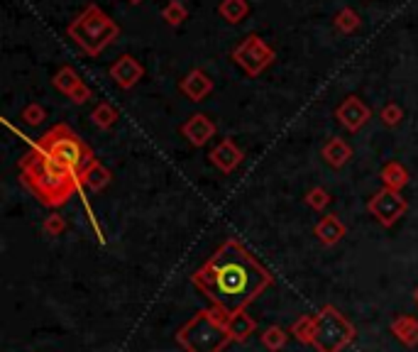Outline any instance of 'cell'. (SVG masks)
Returning <instances> with one entry per match:
<instances>
[{"instance_id": "obj_26", "label": "cell", "mask_w": 418, "mask_h": 352, "mask_svg": "<svg viewBox=\"0 0 418 352\" xmlns=\"http://www.w3.org/2000/svg\"><path fill=\"white\" fill-rule=\"evenodd\" d=\"M162 17H164V22H167L169 27H179V24H183V20L188 17V10H186V5H183L181 0H169V3L164 5V10H162Z\"/></svg>"}, {"instance_id": "obj_8", "label": "cell", "mask_w": 418, "mask_h": 352, "mask_svg": "<svg viewBox=\"0 0 418 352\" xmlns=\"http://www.w3.org/2000/svg\"><path fill=\"white\" fill-rule=\"evenodd\" d=\"M367 211H370V216L375 218L382 227H391L406 216L409 203L401 196V191H391V188L382 186L379 191L372 193V198L367 201Z\"/></svg>"}, {"instance_id": "obj_32", "label": "cell", "mask_w": 418, "mask_h": 352, "mask_svg": "<svg viewBox=\"0 0 418 352\" xmlns=\"http://www.w3.org/2000/svg\"><path fill=\"white\" fill-rule=\"evenodd\" d=\"M414 301H416V306H418V286L414 289Z\"/></svg>"}, {"instance_id": "obj_1", "label": "cell", "mask_w": 418, "mask_h": 352, "mask_svg": "<svg viewBox=\"0 0 418 352\" xmlns=\"http://www.w3.org/2000/svg\"><path fill=\"white\" fill-rule=\"evenodd\" d=\"M191 284L211 301V309L230 318L260 299L274 284V274L237 237H228L193 272Z\"/></svg>"}, {"instance_id": "obj_13", "label": "cell", "mask_w": 418, "mask_h": 352, "mask_svg": "<svg viewBox=\"0 0 418 352\" xmlns=\"http://www.w3.org/2000/svg\"><path fill=\"white\" fill-rule=\"evenodd\" d=\"M179 88H181V93L188 98V101L201 103V101H206V96L213 91V78L208 76L203 69H193V71H188L186 76L181 78Z\"/></svg>"}, {"instance_id": "obj_11", "label": "cell", "mask_w": 418, "mask_h": 352, "mask_svg": "<svg viewBox=\"0 0 418 352\" xmlns=\"http://www.w3.org/2000/svg\"><path fill=\"white\" fill-rule=\"evenodd\" d=\"M216 132H218L216 122H213L206 113H196V115H191L181 125V135L186 137L188 145L193 147H206L208 142L216 137Z\"/></svg>"}, {"instance_id": "obj_6", "label": "cell", "mask_w": 418, "mask_h": 352, "mask_svg": "<svg viewBox=\"0 0 418 352\" xmlns=\"http://www.w3.org/2000/svg\"><path fill=\"white\" fill-rule=\"evenodd\" d=\"M355 338L357 328L352 325V321L345 318V314H340V309L328 304L316 314L311 338V345L316 352H342L347 345H352Z\"/></svg>"}, {"instance_id": "obj_20", "label": "cell", "mask_w": 418, "mask_h": 352, "mask_svg": "<svg viewBox=\"0 0 418 352\" xmlns=\"http://www.w3.org/2000/svg\"><path fill=\"white\" fill-rule=\"evenodd\" d=\"M81 83H83L81 76H78L74 66H62L52 78V86L57 88L59 93H64V96H71L74 88H78Z\"/></svg>"}, {"instance_id": "obj_24", "label": "cell", "mask_w": 418, "mask_h": 352, "mask_svg": "<svg viewBox=\"0 0 418 352\" xmlns=\"http://www.w3.org/2000/svg\"><path fill=\"white\" fill-rule=\"evenodd\" d=\"M333 24H335L342 34H352V32H357V29H360L362 20H360V15H357V10L342 8V10H337V15L333 17Z\"/></svg>"}, {"instance_id": "obj_18", "label": "cell", "mask_w": 418, "mask_h": 352, "mask_svg": "<svg viewBox=\"0 0 418 352\" xmlns=\"http://www.w3.org/2000/svg\"><path fill=\"white\" fill-rule=\"evenodd\" d=\"M225 323H228V333H230L232 343H247V340L252 338V333L257 330V321L252 318L247 311H240V314L230 316Z\"/></svg>"}, {"instance_id": "obj_29", "label": "cell", "mask_w": 418, "mask_h": 352, "mask_svg": "<svg viewBox=\"0 0 418 352\" xmlns=\"http://www.w3.org/2000/svg\"><path fill=\"white\" fill-rule=\"evenodd\" d=\"M22 122L25 125H29V127H39L44 120H47V111H44L39 103H29V106H25L22 108Z\"/></svg>"}, {"instance_id": "obj_17", "label": "cell", "mask_w": 418, "mask_h": 352, "mask_svg": "<svg viewBox=\"0 0 418 352\" xmlns=\"http://www.w3.org/2000/svg\"><path fill=\"white\" fill-rule=\"evenodd\" d=\"M389 330L394 333V338L399 340L401 345H406V348H416L418 345V318H414V316L399 314L396 318H391Z\"/></svg>"}, {"instance_id": "obj_16", "label": "cell", "mask_w": 418, "mask_h": 352, "mask_svg": "<svg viewBox=\"0 0 418 352\" xmlns=\"http://www.w3.org/2000/svg\"><path fill=\"white\" fill-rule=\"evenodd\" d=\"M321 157L328 167H333V169H342V167L352 160V147L347 145L342 137H330V140L321 147Z\"/></svg>"}, {"instance_id": "obj_22", "label": "cell", "mask_w": 418, "mask_h": 352, "mask_svg": "<svg viewBox=\"0 0 418 352\" xmlns=\"http://www.w3.org/2000/svg\"><path fill=\"white\" fill-rule=\"evenodd\" d=\"M118 118H120V113H118L111 103H98L91 113V120L98 130H113V127L118 125Z\"/></svg>"}, {"instance_id": "obj_3", "label": "cell", "mask_w": 418, "mask_h": 352, "mask_svg": "<svg viewBox=\"0 0 418 352\" xmlns=\"http://www.w3.org/2000/svg\"><path fill=\"white\" fill-rule=\"evenodd\" d=\"M69 37L88 57H98L120 37V27L98 5H86L67 27Z\"/></svg>"}, {"instance_id": "obj_15", "label": "cell", "mask_w": 418, "mask_h": 352, "mask_svg": "<svg viewBox=\"0 0 418 352\" xmlns=\"http://www.w3.org/2000/svg\"><path fill=\"white\" fill-rule=\"evenodd\" d=\"M78 181H81V186H86L88 191H103V188L111 186L113 181V171L108 169L106 164H101L98 160H93L91 164H86L81 169V174H78Z\"/></svg>"}, {"instance_id": "obj_10", "label": "cell", "mask_w": 418, "mask_h": 352, "mask_svg": "<svg viewBox=\"0 0 418 352\" xmlns=\"http://www.w3.org/2000/svg\"><path fill=\"white\" fill-rule=\"evenodd\" d=\"M144 76V66L137 62L132 54H123L118 57V62L111 64V78L116 81V86L130 91L132 86H137Z\"/></svg>"}, {"instance_id": "obj_19", "label": "cell", "mask_w": 418, "mask_h": 352, "mask_svg": "<svg viewBox=\"0 0 418 352\" xmlns=\"http://www.w3.org/2000/svg\"><path fill=\"white\" fill-rule=\"evenodd\" d=\"M379 178H382V186H384V188L401 191V188L409 186L411 174H409V169L401 164V162H386V164L382 167V171H379Z\"/></svg>"}, {"instance_id": "obj_25", "label": "cell", "mask_w": 418, "mask_h": 352, "mask_svg": "<svg viewBox=\"0 0 418 352\" xmlns=\"http://www.w3.org/2000/svg\"><path fill=\"white\" fill-rule=\"evenodd\" d=\"M313 321H316V316H311V314L298 316V318L291 323V328H288V333H291L293 338L298 340V343L311 345V338H313Z\"/></svg>"}, {"instance_id": "obj_4", "label": "cell", "mask_w": 418, "mask_h": 352, "mask_svg": "<svg viewBox=\"0 0 418 352\" xmlns=\"http://www.w3.org/2000/svg\"><path fill=\"white\" fill-rule=\"evenodd\" d=\"M225 321L216 309L198 311L176 330V343L183 352H223L232 343Z\"/></svg>"}, {"instance_id": "obj_31", "label": "cell", "mask_w": 418, "mask_h": 352, "mask_svg": "<svg viewBox=\"0 0 418 352\" xmlns=\"http://www.w3.org/2000/svg\"><path fill=\"white\" fill-rule=\"evenodd\" d=\"M69 98H71V103H76V106H83V103L91 101V88H88L86 83H81L78 88H74Z\"/></svg>"}, {"instance_id": "obj_27", "label": "cell", "mask_w": 418, "mask_h": 352, "mask_svg": "<svg viewBox=\"0 0 418 352\" xmlns=\"http://www.w3.org/2000/svg\"><path fill=\"white\" fill-rule=\"evenodd\" d=\"M330 193H328V188H323V186H313L311 191L303 196V201H306V206L308 208H313V211H326L328 206H330Z\"/></svg>"}, {"instance_id": "obj_5", "label": "cell", "mask_w": 418, "mask_h": 352, "mask_svg": "<svg viewBox=\"0 0 418 352\" xmlns=\"http://www.w3.org/2000/svg\"><path fill=\"white\" fill-rule=\"evenodd\" d=\"M32 147H37L39 152H44L47 157H52L54 162H59L62 167L71 169L74 174H81V169L93 162V152L76 132L69 125L59 122L52 130H47Z\"/></svg>"}, {"instance_id": "obj_9", "label": "cell", "mask_w": 418, "mask_h": 352, "mask_svg": "<svg viewBox=\"0 0 418 352\" xmlns=\"http://www.w3.org/2000/svg\"><path fill=\"white\" fill-rule=\"evenodd\" d=\"M335 118L347 132H360L367 125V120L372 118V111L365 106L360 96H347L345 101L337 106Z\"/></svg>"}, {"instance_id": "obj_23", "label": "cell", "mask_w": 418, "mask_h": 352, "mask_svg": "<svg viewBox=\"0 0 418 352\" xmlns=\"http://www.w3.org/2000/svg\"><path fill=\"white\" fill-rule=\"evenodd\" d=\"M288 343V330H284L281 325H270L262 333V348L267 352H281Z\"/></svg>"}, {"instance_id": "obj_12", "label": "cell", "mask_w": 418, "mask_h": 352, "mask_svg": "<svg viewBox=\"0 0 418 352\" xmlns=\"http://www.w3.org/2000/svg\"><path fill=\"white\" fill-rule=\"evenodd\" d=\"M208 157H211V164L218 167L223 174H232V171L245 162V152H242L240 147L235 145V140H230V137L218 142Z\"/></svg>"}, {"instance_id": "obj_21", "label": "cell", "mask_w": 418, "mask_h": 352, "mask_svg": "<svg viewBox=\"0 0 418 352\" xmlns=\"http://www.w3.org/2000/svg\"><path fill=\"white\" fill-rule=\"evenodd\" d=\"M218 13L223 15V20L230 24H237L242 22V20L247 17V13H250V5H247V0H221V5H218Z\"/></svg>"}, {"instance_id": "obj_2", "label": "cell", "mask_w": 418, "mask_h": 352, "mask_svg": "<svg viewBox=\"0 0 418 352\" xmlns=\"http://www.w3.org/2000/svg\"><path fill=\"white\" fill-rule=\"evenodd\" d=\"M20 181L47 208L67 206L74 193L78 191V186H81L78 174H74L71 169L54 162L52 157L39 152L37 147H32L20 160Z\"/></svg>"}, {"instance_id": "obj_33", "label": "cell", "mask_w": 418, "mask_h": 352, "mask_svg": "<svg viewBox=\"0 0 418 352\" xmlns=\"http://www.w3.org/2000/svg\"><path fill=\"white\" fill-rule=\"evenodd\" d=\"M127 3H130V5H139L142 0H127Z\"/></svg>"}, {"instance_id": "obj_30", "label": "cell", "mask_w": 418, "mask_h": 352, "mask_svg": "<svg viewBox=\"0 0 418 352\" xmlns=\"http://www.w3.org/2000/svg\"><path fill=\"white\" fill-rule=\"evenodd\" d=\"M379 118L386 127H396V125H401V120H404V111H401L399 103H386V106L382 108Z\"/></svg>"}, {"instance_id": "obj_7", "label": "cell", "mask_w": 418, "mask_h": 352, "mask_svg": "<svg viewBox=\"0 0 418 352\" xmlns=\"http://www.w3.org/2000/svg\"><path fill=\"white\" fill-rule=\"evenodd\" d=\"M274 59H277L274 49H272L260 34H247V37L232 49V62L252 78L260 76L262 71H267V69L274 64Z\"/></svg>"}, {"instance_id": "obj_28", "label": "cell", "mask_w": 418, "mask_h": 352, "mask_svg": "<svg viewBox=\"0 0 418 352\" xmlns=\"http://www.w3.org/2000/svg\"><path fill=\"white\" fill-rule=\"evenodd\" d=\"M42 232L47 237L64 235V232H67V220H64V216H59V213H49V216L42 220Z\"/></svg>"}, {"instance_id": "obj_14", "label": "cell", "mask_w": 418, "mask_h": 352, "mask_svg": "<svg viewBox=\"0 0 418 352\" xmlns=\"http://www.w3.org/2000/svg\"><path fill=\"white\" fill-rule=\"evenodd\" d=\"M313 232H316V237L321 240V245L335 247L337 242L347 235V227H345V223L335 216V213H328V216H323L321 220L316 223Z\"/></svg>"}]
</instances>
